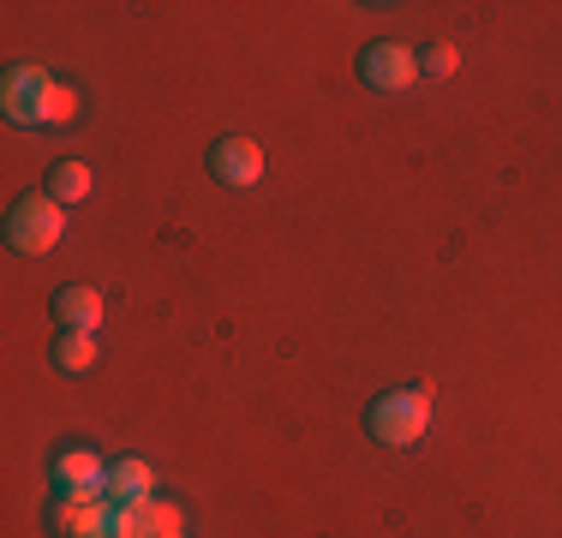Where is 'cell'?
<instances>
[{"label":"cell","instance_id":"obj_10","mask_svg":"<svg viewBox=\"0 0 562 538\" xmlns=\"http://www.w3.org/2000/svg\"><path fill=\"white\" fill-rule=\"evenodd\" d=\"M55 312H60L66 329H90V335H97V323H102V293H97V288H60Z\"/></svg>","mask_w":562,"mask_h":538},{"label":"cell","instance_id":"obj_6","mask_svg":"<svg viewBox=\"0 0 562 538\" xmlns=\"http://www.w3.org/2000/svg\"><path fill=\"white\" fill-rule=\"evenodd\" d=\"M48 479H55L60 496H102V484H109V461H102L97 449H66V455H55Z\"/></svg>","mask_w":562,"mask_h":538},{"label":"cell","instance_id":"obj_8","mask_svg":"<svg viewBox=\"0 0 562 538\" xmlns=\"http://www.w3.org/2000/svg\"><path fill=\"white\" fill-rule=\"evenodd\" d=\"M210 173H216L222 186H258L263 180V150L251 138H222L216 150H210Z\"/></svg>","mask_w":562,"mask_h":538},{"label":"cell","instance_id":"obj_3","mask_svg":"<svg viewBox=\"0 0 562 538\" xmlns=\"http://www.w3.org/2000/svg\"><path fill=\"white\" fill-rule=\"evenodd\" d=\"M60 227H66V215H60L55 198H19L7 215V246L24 251V258H36V251L60 246Z\"/></svg>","mask_w":562,"mask_h":538},{"label":"cell","instance_id":"obj_13","mask_svg":"<svg viewBox=\"0 0 562 538\" xmlns=\"http://www.w3.org/2000/svg\"><path fill=\"white\" fill-rule=\"evenodd\" d=\"M72 120H78V90L55 85V102H48V120H43V126H72Z\"/></svg>","mask_w":562,"mask_h":538},{"label":"cell","instance_id":"obj_2","mask_svg":"<svg viewBox=\"0 0 562 538\" xmlns=\"http://www.w3.org/2000/svg\"><path fill=\"white\" fill-rule=\"evenodd\" d=\"M48 102H55V78H48L43 66L36 60L7 66V78H0V108H7L12 126H43Z\"/></svg>","mask_w":562,"mask_h":538},{"label":"cell","instance_id":"obj_9","mask_svg":"<svg viewBox=\"0 0 562 538\" xmlns=\"http://www.w3.org/2000/svg\"><path fill=\"white\" fill-rule=\"evenodd\" d=\"M150 491H156V473H150L144 461H109V484H102V496H109L114 508L144 503Z\"/></svg>","mask_w":562,"mask_h":538},{"label":"cell","instance_id":"obj_14","mask_svg":"<svg viewBox=\"0 0 562 538\" xmlns=\"http://www.w3.org/2000/svg\"><path fill=\"white\" fill-rule=\"evenodd\" d=\"M419 72H431V78H449V72H454V48H449V43L425 48V54H419Z\"/></svg>","mask_w":562,"mask_h":538},{"label":"cell","instance_id":"obj_12","mask_svg":"<svg viewBox=\"0 0 562 538\" xmlns=\"http://www.w3.org/2000/svg\"><path fill=\"white\" fill-rule=\"evenodd\" d=\"M55 366L60 371H90V366H97V335H90V329H66L60 335V347H55Z\"/></svg>","mask_w":562,"mask_h":538},{"label":"cell","instance_id":"obj_7","mask_svg":"<svg viewBox=\"0 0 562 538\" xmlns=\"http://www.w3.org/2000/svg\"><path fill=\"white\" fill-rule=\"evenodd\" d=\"M109 520H114L109 496H60L48 527L60 538H109Z\"/></svg>","mask_w":562,"mask_h":538},{"label":"cell","instance_id":"obj_5","mask_svg":"<svg viewBox=\"0 0 562 538\" xmlns=\"http://www.w3.org/2000/svg\"><path fill=\"white\" fill-rule=\"evenodd\" d=\"M359 72H366V85L371 90H407L413 78H419V54L413 48H401V43H371L366 48V60H359Z\"/></svg>","mask_w":562,"mask_h":538},{"label":"cell","instance_id":"obj_4","mask_svg":"<svg viewBox=\"0 0 562 538\" xmlns=\"http://www.w3.org/2000/svg\"><path fill=\"white\" fill-rule=\"evenodd\" d=\"M109 538H186V520L173 503H162V496H144V503L114 508Z\"/></svg>","mask_w":562,"mask_h":538},{"label":"cell","instance_id":"obj_11","mask_svg":"<svg viewBox=\"0 0 562 538\" xmlns=\"http://www.w3.org/2000/svg\"><path fill=\"white\" fill-rule=\"evenodd\" d=\"M90 186H97V180H90L85 161H60V168L48 173V198H55V204H85Z\"/></svg>","mask_w":562,"mask_h":538},{"label":"cell","instance_id":"obj_1","mask_svg":"<svg viewBox=\"0 0 562 538\" xmlns=\"http://www.w3.org/2000/svg\"><path fill=\"white\" fill-rule=\"evenodd\" d=\"M366 425H371V437L390 442V449L419 442L425 430H431V389L419 383V389H390V395H378L366 413Z\"/></svg>","mask_w":562,"mask_h":538}]
</instances>
